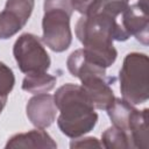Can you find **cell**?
<instances>
[{"label": "cell", "instance_id": "obj_14", "mask_svg": "<svg viewBox=\"0 0 149 149\" xmlns=\"http://www.w3.org/2000/svg\"><path fill=\"white\" fill-rule=\"evenodd\" d=\"M134 111L135 108L132 106L130 102H128L125 99H119V98H114L112 105L107 108V113L113 125L127 133H128L129 119Z\"/></svg>", "mask_w": 149, "mask_h": 149}, {"label": "cell", "instance_id": "obj_13", "mask_svg": "<svg viewBox=\"0 0 149 149\" xmlns=\"http://www.w3.org/2000/svg\"><path fill=\"white\" fill-rule=\"evenodd\" d=\"M56 80V77L47 72L28 73L22 81V88L33 94H43L55 87Z\"/></svg>", "mask_w": 149, "mask_h": 149}, {"label": "cell", "instance_id": "obj_6", "mask_svg": "<svg viewBox=\"0 0 149 149\" xmlns=\"http://www.w3.org/2000/svg\"><path fill=\"white\" fill-rule=\"evenodd\" d=\"M33 8L34 0H7L5 9L0 12V38H9L21 30Z\"/></svg>", "mask_w": 149, "mask_h": 149}, {"label": "cell", "instance_id": "obj_12", "mask_svg": "<svg viewBox=\"0 0 149 149\" xmlns=\"http://www.w3.org/2000/svg\"><path fill=\"white\" fill-rule=\"evenodd\" d=\"M128 132L133 141L134 148L147 149L149 147V133H148V109L142 112L135 109L129 119Z\"/></svg>", "mask_w": 149, "mask_h": 149}, {"label": "cell", "instance_id": "obj_11", "mask_svg": "<svg viewBox=\"0 0 149 149\" xmlns=\"http://www.w3.org/2000/svg\"><path fill=\"white\" fill-rule=\"evenodd\" d=\"M68 69L73 77H78L80 80L91 76H105V69L88 61L83 49L73 51L66 62Z\"/></svg>", "mask_w": 149, "mask_h": 149}, {"label": "cell", "instance_id": "obj_17", "mask_svg": "<svg viewBox=\"0 0 149 149\" xmlns=\"http://www.w3.org/2000/svg\"><path fill=\"white\" fill-rule=\"evenodd\" d=\"M73 9L83 15H91L98 12L101 0H71Z\"/></svg>", "mask_w": 149, "mask_h": 149}, {"label": "cell", "instance_id": "obj_2", "mask_svg": "<svg viewBox=\"0 0 149 149\" xmlns=\"http://www.w3.org/2000/svg\"><path fill=\"white\" fill-rule=\"evenodd\" d=\"M72 10L71 0H44L42 41L56 52L66 50L71 44L70 17Z\"/></svg>", "mask_w": 149, "mask_h": 149}, {"label": "cell", "instance_id": "obj_18", "mask_svg": "<svg viewBox=\"0 0 149 149\" xmlns=\"http://www.w3.org/2000/svg\"><path fill=\"white\" fill-rule=\"evenodd\" d=\"M71 148H93V147H101V144L98 142L95 137H86V139H79L77 141H72L70 144Z\"/></svg>", "mask_w": 149, "mask_h": 149}, {"label": "cell", "instance_id": "obj_1", "mask_svg": "<svg viewBox=\"0 0 149 149\" xmlns=\"http://www.w3.org/2000/svg\"><path fill=\"white\" fill-rule=\"evenodd\" d=\"M54 99L61 112L57 123L63 134L76 139L93 129L98 114L81 86L65 84L57 90Z\"/></svg>", "mask_w": 149, "mask_h": 149}, {"label": "cell", "instance_id": "obj_10", "mask_svg": "<svg viewBox=\"0 0 149 149\" xmlns=\"http://www.w3.org/2000/svg\"><path fill=\"white\" fill-rule=\"evenodd\" d=\"M51 136L43 130V128L34 129L28 133L16 134L10 137L6 148H56Z\"/></svg>", "mask_w": 149, "mask_h": 149}, {"label": "cell", "instance_id": "obj_7", "mask_svg": "<svg viewBox=\"0 0 149 149\" xmlns=\"http://www.w3.org/2000/svg\"><path fill=\"white\" fill-rule=\"evenodd\" d=\"M122 27L143 44L148 43V1L140 0L122 12Z\"/></svg>", "mask_w": 149, "mask_h": 149}, {"label": "cell", "instance_id": "obj_3", "mask_svg": "<svg viewBox=\"0 0 149 149\" xmlns=\"http://www.w3.org/2000/svg\"><path fill=\"white\" fill-rule=\"evenodd\" d=\"M76 35L84 47L113 45V40L126 41L130 36L115 17L101 12L80 17L76 26Z\"/></svg>", "mask_w": 149, "mask_h": 149}, {"label": "cell", "instance_id": "obj_15", "mask_svg": "<svg viewBox=\"0 0 149 149\" xmlns=\"http://www.w3.org/2000/svg\"><path fill=\"white\" fill-rule=\"evenodd\" d=\"M102 143L106 148L120 149V148H134L133 141L127 132L113 126L106 129L101 136Z\"/></svg>", "mask_w": 149, "mask_h": 149}, {"label": "cell", "instance_id": "obj_16", "mask_svg": "<svg viewBox=\"0 0 149 149\" xmlns=\"http://www.w3.org/2000/svg\"><path fill=\"white\" fill-rule=\"evenodd\" d=\"M15 78L12 69L0 62V97H7L13 90Z\"/></svg>", "mask_w": 149, "mask_h": 149}, {"label": "cell", "instance_id": "obj_19", "mask_svg": "<svg viewBox=\"0 0 149 149\" xmlns=\"http://www.w3.org/2000/svg\"><path fill=\"white\" fill-rule=\"evenodd\" d=\"M6 101H7V97H0V114L6 105Z\"/></svg>", "mask_w": 149, "mask_h": 149}, {"label": "cell", "instance_id": "obj_4", "mask_svg": "<svg viewBox=\"0 0 149 149\" xmlns=\"http://www.w3.org/2000/svg\"><path fill=\"white\" fill-rule=\"evenodd\" d=\"M149 61L147 55L132 52L123 61L120 70V91L130 104H142L149 95Z\"/></svg>", "mask_w": 149, "mask_h": 149}, {"label": "cell", "instance_id": "obj_9", "mask_svg": "<svg viewBox=\"0 0 149 149\" xmlns=\"http://www.w3.org/2000/svg\"><path fill=\"white\" fill-rule=\"evenodd\" d=\"M27 116L37 128L49 127L56 119L57 106L52 95L36 94L27 104Z\"/></svg>", "mask_w": 149, "mask_h": 149}, {"label": "cell", "instance_id": "obj_5", "mask_svg": "<svg viewBox=\"0 0 149 149\" xmlns=\"http://www.w3.org/2000/svg\"><path fill=\"white\" fill-rule=\"evenodd\" d=\"M13 54L19 69L24 73L45 72L50 66V57L37 36L21 35L13 48Z\"/></svg>", "mask_w": 149, "mask_h": 149}, {"label": "cell", "instance_id": "obj_8", "mask_svg": "<svg viewBox=\"0 0 149 149\" xmlns=\"http://www.w3.org/2000/svg\"><path fill=\"white\" fill-rule=\"evenodd\" d=\"M114 80L115 78H107L106 76H91L81 80V87L86 92L94 108L107 109L112 105L114 94L111 84H113Z\"/></svg>", "mask_w": 149, "mask_h": 149}]
</instances>
